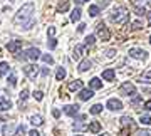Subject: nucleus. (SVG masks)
Wrapping results in <instances>:
<instances>
[{"instance_id": "obj_1", "label": "nucleus", "mask_w": 151, "mask_h": 136, "mask_svg": "<svg viewBox=\"0 0 151 136\" xmlns=\"http://www.w3.org/2000/svg\"><path fill=\"white\" fill-rule=\"evenodd\" d=\"M34 9H35V5H34L32 2H29V4H25V5H22L20 9H19V12L15 14V17H14V24H17V25H24V29H30L32 27V14H34Z\"/></svg>"}, {"instance_id": "obj_2", "label": "nucleus", "mask_w": 151, "mask_h": 136, "mask_svg": "<svg viewBox=\"0 0 151 136\" xmlns=\"http://www.w3.org/2000/svg\"><path fill=\"white\" fill-rule=\"evenodd\" d=\"M128 19H129V12H128L126 7H118V9L111 14V20L116 22V24H126Z\"/></svg>"}, {"instance_id": "obj_3", "label": "nucleus", "mask_w": 151, "mask_h": 136, "mask_svg": "<svg viewBox=\"0 0 151 136\" xmlns=\"http://www.w3.org/2000/svg\"><path fill=\"white\" fill-rule=\"evenodd\" d=\"M39 57H40V50L35 49V47H30V49H27L24 54H17V59H20V60H25V59L37 60Z\"/></svg>"}, {"instance_id": "obj_4", "label": "nucleus", "mask_w": 151, "mask_h": 136, "mask_svg": "<svg viewBox=\"0 0 151 136\" xmlns=\"http://www.w3.org/2000/svg\"><path fill=\"white\" fill-rule=\"evenodd\" d=\"M24 69V74L30 79V81H35L37 79V76H39V67L35 64H27V65H24L22 67Z\"/></svg>"}, {"instance_id": "obj_5", "label": "nucleus", "mask_w": 151, "mask_h": 136, "mask_svg": "<svg viewBox=\"0 0 151 136\" xmlns=\"http://www.w3.org/2000/svg\"><path fill=\"white\" fill-rule=\"evenodd\" d=\"M96 34H97V37L101 39L103 42H106V40H109V39H111V32H109V29L104 25L103 22H101V24H97Z\"/></svg>"}, {"instance_id": "obj_6", "label": "nucleus", "mask_w": 151, "mask_h": 136, "mask_svg": "<svg viewBox=\"0 0 151 136\" xmlns=\"http://www.w3.org/2000/svg\"><path fill=\"white\" fill-rule=\"evenodd\" d=\"M119 93L121 94H124V96H134L136 94V87H134V84L133 82H123L121 84V87H119Z\"/></svg>"}, {"instance_id": "obj_7", "label": "nucleus", "mask_w": 151, "mask_h": 136, "mask_svg": "<svg viewBox=\"0 0 151 136\" xmlns=\"http://www.w3.org/2000/svg\"><path fill=\"white\" fill-rule=\"evenodd\" d=\"M129 57H134V59L138 60H146L148 59V52H146L145 49H136V47H133V49H129Z\"/></svg>"}, {"instance_id": "obj_8", "label": "nucleus", "mask_w": 151, "mask_h": 136, "mask_svg": "<svg viewBox=\"0 0 151 136\" xmlns=\"http://www.w3.org/2000/svg\"><path fill=\"white\" fill-rule=\"evenodd\" d=\"M20 49H22V40H19V39L10 40V42L7 44V50H9V52H12V54H17Z\"/></svg>"}, {"instance_id": "obj_9", "label": "nucleus", "mask_w": 151, "mask_h": 136, "mask_svg": "<svg viewBox=\"0 0 151 136\" xmlns=\"http://www.w3.org/2000/svg\"><path fill=\"white\" fill-rule=\"evenodd\" d=\"M106 106H108V109H111V111H119V109H123V103L116 98H111Z\"/></svg>"}, {"instance_id": "obj_10", "label": "nucleus", "mask_w": 151, "mask_h": 136, "mask_svg": "<svg viewBox=\"0 0 151 136\" xmlns=\"http://www.w3.org/2000/svg\"><path fill=\"white\" fill-rule=\"evenodd\" d=\"M62 111H64L67 116H76L77 111H79V106H77V104H67V106L62 108Z\"/></svg>"}, {"instance_id": "obj_11", "label": "nucleus", "mask_w": 151, "mask_h": 136, "mask_svg": "<svg viewBox=\"0 0 151 136\" xmlns=\"http://www.w3.org/2000/svg\"><path fill=\"white\" fill-rule=\"evenodd\" d=\"M92 96H94L92 89H81V91H79V99H81V101H89Z\"/></svg>"}, {"instance_id": "obj_12", "label": "nucleus", "mask_w": 151, "mask_h": 136, "mask_svg": "<svg viewBox=\"0 0 151 136\" xmlns=\"http://www.w3.org/2000/svg\"><path fill=\"white\" fill-rule=\"evenodd\" d=\"M121 124L126 126V128H129V130H133V131H134V128H136L133 118H129V116H123V118H121Z\"/></svg>"}, {"instance_id": "obj_13", "label": "nucleus", "mask_w": 151, "mask_h": 136, "mask_svg": "<svg viewBox=\"0 0 151 136\" xmlns=\"http://www.w3.org/2000/svg\"><path fill=\"white\" fill-rule=\"evenodd\" d=\"M84 49H86V45L77 44V45L74 47V54H72V57H74V59H81L82 55H84Z\"/></svg>"}, {"instance_id": "obj_14", "label": "nucleus", "mask_w": 151, "mask_h": 136, "mask_svg": "<svg viewBox=\"0 0 151 136\" xmlns=\"http://www.w3.org/2000/svg\"><path fill=\"white\" fill-rule=\"evenodd\" d=\"M27 98H29V91L22 89V93L19 94V106H20V109H25V99Z\"/></svg>"}, {"instance_id": "obj_15", "label": "nucleus", "mask_w": 151, "mask_h": 136, "mask_svg": "<svg viewBox=\"0 0 151 136\" xmlns=\"http://www.w3.org/2000/svg\"><path fill=\"white\" fill-rule=\"evenodd\" d=\"M12 108V101L9 98H0V111H9Z\"/></svg>"}, {"instance_id": "obj_16", "label": "nucleus", "mask_w": 151, "mask_h": 136, "mask_svg": "<svg viewBox=\"0 0 151 136\" xmlns=\"http://www.w3.org/2000/svg\"><path fill=\"white\" fill-rule=\"evenodd\" d=\"M91 60L89 59H84V60H81L79 62V65H77V69H79V72H86L87 69H91Z\"/></svg>"}, {"instance_id": "obj_17", "label": "nucleus", "mask_w": 151, "mask_h": 136, "mask_svg": "<svg viewBox=\"0 0 151 136\" xmlns=\"http://www.w3.org/2000/svg\"><path fill=\"white\" fill-rule=\"evenodd\" d=\"M89 87L91 89H101L103 87V81L99 77H92L91 81H89Z\"/></svg>"}, {"instance_id": "obj_18", "label": "nucleus", "mask_w": 151, "mask_h": 136, "mask_svg": "<svg viewBox=\"0 0 151 136\" xmlns=\"http://www.w3.org/2000/svg\"><path fill=\"white\" fill-rule=\"evenodd\" d=\"M69 91H81L82 89V81H79V79H76V81L69 82Z\"/></svg>"}, {"instance_id": "obj_19", "label": "nucleus", "mask_w": 151, "mask_h": 136, "mask_svg": "<svg viewBox=\"0 0 151 136\" xmlns=\"http://www.w3.org/2000/svg\"><path fill=\"white\" fill-rule=\"evenodd\" d=\"M87 130L91 131V133H94V135H97V133L101 131V123H99V121H92Z\"/></svg>"}, {"instance_id": "obj_20", "label": "nucleus", "mask_w": 151, "mask_h": 136, "mask_svg": "<svg viewBox=\"0 0 151 136\" xmlns=\"http://www.w3.org/2000/svg\"><path fill=\"white\" fill-rule=\"evenodd\" d=\"M114 76H116L114 69H106V71L103 72V79H104V81H113Z\"/></svg>"}, {"instance_id": "obj_21", "label": "nucleus", "mask_w": 151, "mask_h": 136, "mask_svg": "<svg viewBox=\"0 0 151 136\" xmlns=\"http://www.w3.org/2000/svg\"><path fill=\"white\" fill-rule=\"evenodd\" d=\"M139 82L141 84H151V71H146L145 74L139 77Z\"/></svg>"}, {"instance_id": "obj_22", "label": "nucleus", "mask_w": 151, "mask_h": 136, "mask_svg": "<svg viewBox=\"0 0 151 136\" xmlns=\"http://www.w3.org/2000/svg\"><path fill=\"white\" fill-rule=\"evenodd\" d=\"M81 9H79V7H77V9H74V10H72V14H70V20L72 22H77V20H81Z\"/></svg>"}, {"instance_id": "obj_23", "label": "nucleus", "mask_w": 151, "mask_h": 136, "mask_svg": "<svg viewBox=\"0 0 151 136\" xmlns=\"http://www.w3.org/2000/svg\"><path fill=\"white\" fill-rule=\"evenodd\" d=\"M67 10H69V2H67V0L59 2V5H57V12H59V14H62V12H67Z\"/></svg>"}, {"instance_id": "obj_24", "label": "nucleus", "mask_w": 151, "mask_h": 136, "mask_svg": "<svg viewBox=\"0 0 151 136\" xmlns=\"http://www.w3.org/2000/svg\"><path fill=\"white\" fill-rule=\"evenodd\" d=\"M30 123H32L34 126H42L44 124V119H42V116H30Z\"/></svg>"}, {"instance_id": "obj_25", "label": "nucleus", "mask_w": 151, "mask_h": 136, "mask_svg": "<svg viewBox=\"0 0 151 136\" xmlns=\"http://www.w3.org/2000/svg\"><path fill=\"white\" fill-rule=\"evenodd\" d=\"M9 71H10V65L7 62H0V76H5Z\"/></svg>"}, {"instance_id": "obj_26", "label": "nucleus", "mask_w": 151, "mask_h": 136, "mask_svg": "<svg viewBox=\"0 0 151 136\" xmlns=\"http://www.w3.org/2000/svg\"><path fill=\"white\" fill-rule=\"evenodd\" d=\"M101 111H103V106H101V104H94V106L89 109V113H91V114H99Z\"/></svg>"}, {"instance_id": "obj_27", "label": "nucleus", "mask_w": 151, "mask_h": 136, "mask_svg": "<svg viewBox=\"0 0 151 136\" xmlns=\"http://www.w3.org/2000/svg\"><path fill=\"white\" fill-rule=\"evenodd\" d=\"M64 77H65V69L64 67H59V69H57V74H55V79H57V81H62Z\"/></svg>"}, {"instance_id": "obj_28", "label": "nucleus", "mask_w": 151, "mask_h": 136, "mask_svg": "<svg viewBox=\"0 0 151 136\" xmlns=\"http://www.w3.org/2000/svg\"><path fill=\"white\" fill-rule=\"evenodd\" d=\"M72 128H74L76 131H86L87 128H89V126L84 124V123H74V126H72Z\"/></svg>"}, {"instance_id": "obj_29", "label": "nucleus", "mask_w": 151, "mask_h": 136, "mask_svg": "<svg viewBox=\"0 0 151 136\" xmlns=\"http://www.w3.org/2000/svg\"><path fill=\"white\" fill-rule=\"evenodd\" d=\"M89 15H91V17H97V15H99V7H97V5H91V7H89Z\"/></svg>"}, {"instance_id": "obj_30", "label": "nucleus", "mask_w": 151, "mask_h": 136, "mask_svg": "<svg viewBox=\"0 0 151 136\" xmlns=\"http://www.w3.org/2000/svg\"><path fill=\"white\" fill-rule=\"evenodd\" d=\"M139 123H143V124H151V116L141 114V118H139Z\"/></svg>"}, {"instance_id": "obj_31", "label": "nucleus", "mask_w": 151, "mask_h": 136, "mask_svg": "<svg viewBox=\"0 0 151 136\" xmlns=\"http://www.w3.org/2000/svg\"><path fill=\"white\" fill-rule=\"evenodd\" d=\"M134 12H136V15H139V17H143V15H146V14H148L145 7H136Z\"/></svg>"}, {"instance_id": "obj_32", "label": "nucleus", "mask_w": 151, "mask_h": 136, "mask_svg": "<svg viewBox=\"0 0 151 136\" xmlns=\"http://www.w3.org/2000/svg\"><path fill=\"white\" fill-rule=\"evenodd\" d=\"M49 49H55V45H57V42H55L54 35H49Z\"/></svg>"}, {"instance_id": "obj_33", "label": "nucleus", "mask_w": 151, "mask_h": 136, "mask_svg": "<svg viewBox=\"0 0 151 136\" xmlns=\"http://www.w3.org/2000/svg\"><path fill=\"white\" fill-rule=\"evenodd\" d=\"M84 42H86V45H92V44L96 42V37H94V35H87V37L84 39Z\"/></svg>"}, {"instance_id": "obj_34", "label": "nucleus", "mask_w": 151, "mask_h": 136, "mask_svg": "<svg viewBox=\"0 0 151 136\" xmlns=\"http://www.w3.org/2000/svg\"><path fill=\"white\" fill-rule=\"evenodd\" d=\"M42 60H44V62H47V64H52V62H54V59H52V55H50V54H44L42 55Z\"/></svg>"}, {"instance_id": "obj_35", "label": "nucleus", "mask_w": 151, "mask_h": 136, "mask_svg": "<svg viewBox=\"0 0 151 136\" xmlns=\"http://www.w3.org/2000/svg\"><path fill=\"white\" fill-rule=\"evenodd\" d=\"M136 136H151V131L150 130H141L136 133Z\"/></svg>"}, {"instance_id": "obj_36", "label": "nucleus", "mask_w": 151, "mask_h": 136, "mask_svg": "<svg viewBox=\"0 0 151 136\" xmlns=\"http://www.w3.org/2000/svg\"><path fill=\"white\" fill-rule=\"evenodd\" d=\"M9 82H10V86H15V84H17V76L14 74V72H12L10 77H9Z\"/></svg>"}, {"instance_id": "obj_37", "label": "nucleus", "mask_w": 151, "mask_h": 136, "mask_svg": "<svg viewBox=\"0 0 151 136\" xmlns=\"http://www.w3.org/2000/svg\"><path fill=\"white\" fill-rule=\"evenodd\" d=\"M34 98L37 99V101H42V98H44V93H42V91H35V93H34Z\"/></svg>"}, {"instance_id": "obj_38", "label": "nucleus", "mask_w": 151, "mask_h": 136, "mask_svg": "<svg viewBox=\"0 0 151 136\" xmlns=\"http://www.w3.org/2000/svg\"><path fill=\"white\" fill-rule=\"evenodd\" d=\"M139 29H143V24L141 22H133V30H139Z\"/></svg>"}, {"instance_id": "obj_39", "label": "nucleus", "mask_w": 151, "mask_h": 136, "mask_svg": "<svg viewBox=\"0 0 151 136\" xmlns=\"http://www.w3.org/2000/svg\"><path fill=\"white\" fill-rule=\"evenodd\" d=\"M24 133H25V126H24V124H20L19 128H17V135H19V136H22Z\"/></svg>"}, {"instance_id": "obj_40", "label": "nucleus", "mask_w": 151, "mask_h": 136, "mask_svg": "<svg viewBox=\"0 0 151 136\" xmlns=\"http://www.w3.org/2000/svg\"><path fill=\"white\" fill-rule=\"evenodd\" d=\"M10 133H12V126H9V124H7V126H4V135H5V136H9Z\"/></svg>"}, {"instance_id": "obj_41", "label": "nucleus", "mask_w": 151, "mask_h": 136, "mask_svg": "<svg viewBox=\"0 0 151 136\" xmlns=\"http://www.w3.org/2000/svg\"><path fill=\"white\" fill-rule=\"evenodd\" d=\"M119 135H121V136H129V128H126V126H124L123 130H121V133H119Z\"/></svg>"}, {"instance_id": "obj_42", "label": "nucleus", "mask_w": 151, "mask_h": 136, "mask_svg": "<svg viewBox=\"0 0 151 136\" xmlns=\"http://www.w3.org/2000/svg\"><path fill=\"white\" fill-rule=\"evenodd\" d=\"M114 54H116V50H114V49H109L108 52H106V55H108L109 59H111V57H114Z\"/></svg>"}, {"instance_id": "obj_43", "label": "nucleus", "mask_w": 151, "mask_h": 136, "mask_svg": "<svg viewBox=\"0 0 151 136\" xmlns=\"http://www.w3.org/2000/svg\"><path fill=\"white\" fill-rule=\"evenodd\" d=\"M49 74H50V71H49V67H44V69H42V76H44V77H47Z\"/></svg>"}, {"instance_id": "obj_44", "label": "nucleus", "mask_w": 151, "mask_h": 136, "mask_svg": "<svg viewBox=\"0 0 151 136\" xmlns=\"http://www.w3.org/2000/svg\"><path fill=\"white\" fill-rule=\"evenodd\" d=\"M77 30H79V32H84V30H86V24H79Z\"/></svg>"}, {"instance_id": "obj_45", "label": "nucleus", "mask_w": 151, "mask_h": 136, "mask_svg": "<svg viewBox=\"0 0 151 136\" xmlns=\"http://www.w3.org/2000/svg\"><path fill=\"white\" fill-rule=\"evenodd\" d=\"M145 109H148V111H151V99L145 103Z\"/></svg>"}, {"instance_id": "obj_46", "label": "nucleus", "mask_w": 151, "mask_h": 136, "mask_svg": "<svg viewBox=\"0 0 151 136\" xmlns=\"http://www.w3.org/2000/svg\"><path fill=\"white\" fill-rule=\"evenodd\" d=\"M29 136H40V133H39V131H35V130H32L30 133H29Z\"/></svg>"}, {"instance_id": "obj_47", "label": "nucleus", "mask_w": 151, "mask_h": 136, "mask_svg": "<svg viewBox=\"0 0 151 136\" xmlns=\"http://www.w3.org/2000/svg\"><path fill=\"white\" fill-rule=\"evenodd\" d=\"M52 114H54V118H59L60 111H59V109H54V111H52Z\"/></svg>"}, {"instance_id": "obj_48", "label": "nucleus", "mask_w": 151, "mask_h": 136, "mask_svg": "<svg viewBox=\"0 0 151 136\" xmlns=\"http://www.w3.org/2000/svg\"><path fill=\"white\" fill-rule=\"evenodd\" d=\"M55 34V29L54 27H49V35H54Z\"/></svg>"}, {"instance_id": "obj_49", "label": "nucleus", "mask_w": 151, "mask_h": 136, "mask_svg": "<svg viewBox=\"0 0 151 136\" xmlns=\"http://www.w3.org/2000/svg\"><path fill=\"white\" fill-rule=\"evenodd\" d=\"M139 101H141V98H139V96H138V98H134V99H133V104H138V103H139Z\"/></svg>"}, {"instance_id": "obj_50", "label": "nucleus", "mask_w": 151, "mask_h": 136, "mask_svg": "<svg viewBox=\"0 0 151 136\" xmlns=\"http://www.w3.org/2000/svg\"><path fill=\"white\" fill-rule=\"evenodd\" d=\"M146 17H148V22L151 24V12H148V14H146Z\"/></svg>"}, {"instance_id": "obj_51", "label": "nucleus", "mask_w": 151, "mask_h": 136, "mask_svg": "<svg viewBox=\"0 0 151 136\" xmlns=\"http://www.w3.org/2000/svg\"><path fill=\"white\" fill-rule=\"evenodd\" d=\"M76 4H77V5H81V4H84V0H76Z\"/></svg>"}, {"instance_id": "obj_52", "label": "nucleus", "mask_w": 151, "mask_h": 136, "mask_svg": "<svg viewBox=\"0 0 151 136\" xmlns=\"http://www.w3.org/2000/svg\"><path fill=\"white\" fill-rule=\"evenodd\" d=\"M129 2H131V4H134V5H136V4H138L139 0H129Z\"/></svg>"}, {"instance_id": "obj_53", "label": "nucleus", "mask_w": 151, "mask_h": 136, "mask_svg": "<svg viewBox=\"0 0 151 136\" xmlns=\"http://www.w3.org/2000/svg\"><path fill=\"white\" fill-rule=\"evenodd\" d=\"M99 136H111V135H108V133H104V135H99Z\"/></svg>"}, {"instance_id": "obj_54", "label": "nucleus", "mask_w": 151, "mask_h": 136, "mask_svg": "<svg viewBox=\"0 0 151 136\" xmlns=\"http://www.w3.org/2000/svg\"><path fill=\"white\" fill-rule=\"evenodd\" d=\"M2 121H5V119H4V118H0V123H2Z\"/></svg>"}, {"instance_id": "obj_55", "label": "nucleus", "mask_w": 151, "mask_h": 136, "mask_svg": "<svg viewBox=\"0 0 151 136\" xmlns=\"http://www.w3.org/2000/svg\"><path fill=\"white\" fill-rule=\"evenodd\" d=\"M76 136H82V135H76Z\"/></svg>"}, {"instance_id": "obj_56", "label": "nucleus", "mask_w": 151, "mask_h": 136, "mask_svg": "<svg viewBox=\"0 0 151 136\" xmlns=\"http://www.w3.org/2000/svg\"><path fill=\"white\" fill-rule=\"evenodd\" d=\"M150 44H151V37H150Z\"/></svg>"}, {"instance_id": "obj_57", "label": "nucleus", "mask_w": 151, "mask_h": 136, "mask_svg": "<svg viewBox=\"0 0 151 136\" xmlns=\"http://www.w3.org/2000/svg\"><path fill=\"white\" fill-rule=\"evenodd\" d=\"M150 4H151V0H150Z\"/></svg>"}, {"instance_id": "obj_58", "label": "nucleus", "mask_w": 151, "mask_h": 136, "mask_svg": "<svg viewBox=\"0 0 151 136\" xmlns=\"http://www.w3.org/2000/svg\"><path fill=\"white\" fill-rule=\"evenodd\" d=\"M84 2H86V0H84Z\"/></svg>"}]
</instances>
